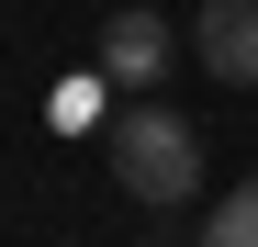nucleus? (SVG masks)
Returning a JSON list of instances; mask_svg holds the SVG:
<instances>
[{
  "label": "nucleus",
  "instance_id": "f257e3e1",
  "mask_svg": "<svg viewBox=\"0 0 258 247\" xmlns=\"http://www.w3.org/2000/svg\"><path fill=\"white\" fill-rule=\"evenodd\" d=\"M112 180L135 191L146 214H180V202L202 191V135H191V112L123 101V112H112Z\"/></svg>",
  "mask_w": 258,
  "mask_h": 247
},
{
  "label": "nucleus",
  "instance_id": "f03ea898",
  "mask_svg": "<svg viewBox=\"0 0 258 247\" xmlns=\"http://www.w3.org/2000/svg\"><path fill=\"white\" fill-rule=\"evenodd\" d=\"M168 56H180L168 12H112L101 23V79L112 90H168Z\"/></svg>",
  "mask_w": 258,
  "mask_h": 247
},
{
  "label": "nucleus",
  "instance_id": "7ed1b4c3",
  "mask_svg": "<svg viewBox=\"0 0 258 247\" xmlns=\"http://www.w3.org/2000/svg\"><path fill=\"white\" fill-rule=\"evenodd\" d=\"M191 56L225 79V90H258V0H202V23H191Z\"/></svg>",
  "mask_w": 258,
  "mask_h": 247
},
{
  "label": "nucleus",
  "instance_id": "20e7f679",
  "mask_svg": "<svg viewBox=\"0 0 258 247\" xmlns=\"http://www.w3.org/2000/svg\"><path fill=\"white\" fill-rule=\"evenodd\" d=\"M202 247H258V180H236V191L202 214Z\"/></svg>",
  "mask_w": 258,
  "mask_h": 247
}]
</instances>
